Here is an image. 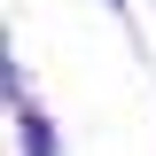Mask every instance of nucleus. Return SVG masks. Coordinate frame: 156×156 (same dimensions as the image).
Returning <instances> with one entry per match:
<instances>
[{
	"label": "nucleus",
	"instance_id": "obj_1",
	"mask_svg": "<svg viewBox=\"0 0 156 156\" xmlns=\"http://www.w3.org/2000/svg\"><path fill=\"white\" fill-rule=\"evenodd\" d=\"M23 140H31V156H55V140H47V125H39V117H23Z\"/></svg>",
	"mask_w": 156,
	"mask_h": 156
}]
</instances>
